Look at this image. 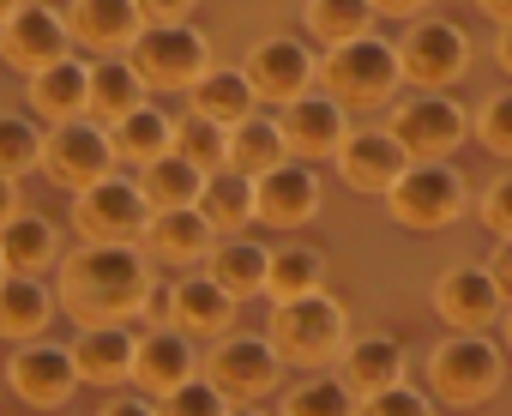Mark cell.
I'll list each match as a JSON object with an SVG mask.
<instances>
[{"label": "cell", "instance_id": "obj_12", "mask_svg": "<svg viewBox=\"0 0 512 416\" xmlns=\"http://www.w3.org/2000/svg\"><path fill=\"white\" fill-rule=\"evenodd\" d=\"M7 380L25 404L49 410V404H67L73 386H79V362H73V344H49V338H31L13 350L7 362Z\"/></svg>", "mask_w": 512, "mask_h": 416}, {"label": "cell", "instance_id": "obj_25", "mask_svg": "<svg viewBox=\"0 0 512 416\" xmlns=\"http://www.w3.org/2000/svg\"><path fill=\"white\" fill-rule=\"evenodd\" d=\"M73 362H79V380H97V386L127 380L133 374V332L121 320L115 326H85L73 338Z\"/></svg>", "mask_w": 512, "mask_h": 416}, {"label": "cell", "instance_id": "obj_43", "mask_svg": "<svg viewBox=\"0 0 512 416\" xmlns=\"http://www.w3.org/2000/svg\"><path fill=\"white\" fill-rule=\"evenodd\" d=\"M482 218H488V230H494L500 242L512 236V175H506V181H494V187L482 193Z\"/></svg>", "mask_w": 512, "mask_h": 416}, {"label": "cell", "instance_id": "obj_45", "mask_svg": "<svg viewBox=\"0 0 512 416\" xmlns=\"http://www.w3.org/2000/svg\"><path fill=\"white\" fill-rule=\"evenodd\" d=\"M488 272H494V284H500V296L512 302V236L494 248V260H488Z\"/></svg>", "mask_w": 512, "mask_h": 416}, {"label": "cell", "instance_id": "obj_36", "mask_svg": "<svg viewBox=\"0 0 512 416\" xmlns=\"http://www.w3.org/2000/svg\"><path fill=\"white\" fill-rule=\"evenodd\" d=\"M374 0H308V31L320 43H350V37H368L374 25Z\"/></svg>", "mask_w": 512, "mask_h": 416}, {"label": "cell", "instance_id": "obj_52", "mask_svg": "<svg viewBox=\"0 0 512 416\" xmlns=\"http://www.w3.org/2000/svg\"><path fill=\"white\" fill-rule=\"evenodd\" d=\"M13 7H19V0H0V25H7V13H13Z\"/></svg>", "mask_w": 512, "mask_h": 416}, {"label": "cell", "instance_id": "obj_11", "mask_svg": "<svg viewBox=\"0 0 512 416\" xmlns=\"http://www.w3.org/2000/svg\"><path fill=\"white\" fill-rule=\"evenodd\" d=\"M67 43H73L67 37V19L49 13V7H37V0H19V7L7 13V25H0V61L19 67L25 79L43 73L49 61H61Z\"/></svg>", "mask_w": 512, "mask_h": 416}, {"label": "cell", "instance_id": "obj_28", "mask_svg": "<svg viewBox=\"0 0 512 416\" xmlns=\"http://www.w3.org/2000/svg\"><path fill=\"white\" fill-rule=\"evenodd\" d=\"M187 91H193V115L223 121V127H235L241 115H253V97H260L241 67H205Z\"/></svg>", "mask_w": 512, "mask_h": 416}, {"label": "cell", "instance_id": "obj_17", "mask_svg": "<svg viewBox=\"0 0 512 416\" xmlns=\"http://www.w3.org/2000/svg\"><path fill=\"white\" fill-rule=\"evenodd\" d=\"M145 254L151 260H169V266H193L217 248V230L211 218L199 212V205H169V212H151L145 218Z\"/></svg>", "mask_w": 512, "mask_h": 416}, {"label": "cell", "instance_id": "obj_19", "mask_svg": "<svg viewBox=\"0 0 512 416\" xmlns=\"http://www.w3.org/2000/svg\"><path fill=\"white\" fill-rule=\"evenodd\" d=\"M193 374V338L181 332V326H151V332H139L133 338V386H145V392H169V386H181Z\"/></svg>", "mask_w": 512, "mask_h": 416}, {"label": "cell", "instance_id": "obj_51", "mask_svg": "<svg viewBox=\"0 0 512 416\" xmlns=\"http://www.w3.org/2000/svg\"><path fill=\"white\" fill-rule=\"evenodd\" d=\"M229 416H266V410H253V404H229Z\"/></svg>", "mask_w": 512, "mask_h": 416}, {"label": "cell", "instance_id": "obj_34", "mask_svg": "<svg viewBox=\"0 0 512 416\" xmlns=\"http://www.w3.org/2000/svg\"><path fill=\"white\" fill-rule=\"evenodd\" d=\"M284 157H290V145H284L278 121H266V115H241V121L229 127V163H235L241 175H266V169L284 163Z\"/></svg>", "mask_w": 512, "mask_h": 416}, {"label": "cell", "instance_id": "obj_39", "mask_svg": "<svg viewBox=\"0 0 512 416\" xmlns=\"http://www.w3.org/2000/svg\"><path fill=\"white\" fill-rule=\"evenodd\" d=\"M157 416H229V392L205 374H187L181 386H169L163 392V404H157Z\"/></svg>", "mask_w": 512, "mask_h": 416}, {"label": "cell", "instance_id": "obj_3", "mask_svg": "<svg viewBox=\"0 0 512 416\" xmlns=\"http://www.w3.org/2000/svg\"><path fill=\"white\" fill-rule=\"evenodd\" d=\"M320 79H326V91L338 97V103H362V109H374V103H386L392 91H398V79H404V67H398V43H386V37H350V43H332V55L320 61Z\"/></svg>", "mask_w": 512, "mask_h": 416}, {"label": "cell", "instance_id": "obj_6", "mask_svg": "<svg viewBox=\"0 0 512 416\" xmlns=\"http://www.w3.org/2000/svg\"><path fill=\"white\" fill-rule=\"evenodd\" d=\"M133 67L145 85H193L211 67V43L181 19V25H139V37L127 43Z\"/></svg>", "mask_w": 512, "mask_h": 416}, {"label": "cell", "instance_id": "obj_31", "mask_svg": "<svg viewBox=\"0 0 512 416\" xmlns=\"http://www.w3.org/2000/svg\"><path fill=\"white\" fill-rule=\"evenodd\" d=\"M109 139H115V157L151 163V157L175 151V121H169L157 103H139V109H127L121 121H109Z\"/></svg>", "mask_w": 512, "mask_h": 416}, {"label": "cell", "instance_id": "obj_13", "mask_svg": "<svg viewBox=\"0 0 512 416\" xmlns=\"http://www.w3.org/2000/svg\"><path fill=\"white\" fill-rule=\"evenodd\" d=\"M278 133L296 157H338V145L350 139V121L332 91H302V97L278 103Z\"/></svg>", "mask_w": 512, "mask_h": 416}, {"label": "cell", "instance_id": "obj_49", "mask_svg": "<svg viewBox=\"0 0 512 416\" xmlns=\"http://www.w3.org/2000/svg\"><path fill=\"white\" fill-rule=\"evenodd\" d=\"M476 7H482L488 19H500V25H512V0H476Z\"/></svg>", "mask_w": 512, "mask_h": 416}, {"label": "cell", "instance_id": "obj_26", "mask_svg": "<svg viewBox=\"0 0 512 416\" xmlns=\"http://www.w3.org/2000/svg\"><path fill=\"white\" fill-rule=\"evenodd\" d=\"M55 314L49 284H37V272H7L0 278V338H37Z\"/></svg>", "mask_w": 512, "mask_h": 416}, {"label": "cell", "instance_id": "obj_32", "mask_svg": "<svg viewBox=\"0 0 512 416\" xmlns=\"http://www.w3.org/2000/svg\"><path fill=\"white\" fill-rule=\"evenodd\" d=\"M145 103V79H139V67L133 61H97L91 67V121H121L127 109H139Z\"/></svg>", "mask_w": 512, "mask_h": 416}, {"label": "cell", "instance_id": "obj_47", "mask_svg": "<svg viewBox=\"0 0 512 416\" xmlns=\"http://www.w3.org/2000/svg\"><path fill=\"white\" fill-rule=\"evenodd\" d=\"M19 212V193H13V175H0V224Z\"/></svg>", "mask_w": 512, "mask_h": 416}, {"label": "cell", "instance_id": "obj_35", "mask_svg": "<svg viewBox=\"0 0 512 416\" xmlns=\"http://www.w3.org/2000/svg\"><path fill=\"white\" fill-rule=\"evenodd\" d=\"M320 284H326V254H320V248H302V242L272 248V266H266V296H272V302L308 296V290H320Z\"/></svg>", "mask_w": 512, "mask_h": 416}, {"label": "cell", "instance_id": "obj_23", "mask_svg": "<svg viewBox=\"0 0 512 416\" xmlns=\"http://www.w3.org/2000/svg\"><path fill=\"white\" fill-rule=\"evenodd\" d=\"M229 320H235V296L205 272H193V278H181L175 284V308H169V326H181L187 338H211V332H229Z\"/></svg>", "mask_w": 512, "mask_h": 416}, {"label": "cell", "instance_id": "obj_41", "mask_svg": "<svg viewBox=\"0 0 512 416\" xmlns=\"http://www.w3.org/2000/svg\"><path fill=\"white\" fill-rule=\"evenodd\" d=\"M356 416H434V404H428V392H416V386L392 380V386H380V392L356 398Z\"/></svg>", "mask_w": 512, "mask_h": 416}, {"label": "cell", "instance_id": "obj_8", "mask_svg": "<svg viewBox=\"0 0 512 416\" xmlns=\"http://www.w3.org/2000/svg\"><path fill=\"white\" fill-rule=\"evenodd\" d=\"M398 67L410 85L422 91H446L464 67H470V37L452 25V19H416L398 43Z\"/></svg>", "mask_w": 512, "mask_h": 416}, {"label": "cell", "instance_id": "obj_9", "mask_svg": "<svg viewBox=\"0 0 512 416\" xmlns=\"http://www.w3.org/2000/svg\"><path fill=\"white\" fill-rule=\"evenodd\" d=\"M470 115L458 109V97H440V91H422V97H404L392 109V139L410 151V157H446L458 139H464Z\"/></svg>", "mask_w": 512, "mask_h": 416}, {"label": "cell", "instance_id": "obj_42", "mask_svg": "<svg viewBox=\"0 0 512 416\" xmlns=\"http://www.w3.org/2000/svg\"><path fill=\"white\" fill-rule=\"evenodd\" d=\"M476 133H482V145H488V151L512 157V91H494V97L482 103V115H476Z\"/></svg>", "mask_w": 512, "mask_h": 416}, {"label": "cell", "instance_id": "obj_53", "mask_svg": "<svg viewBox=\"0 0 512 416\" xmlns=\"http://www.w3.org/2000/svg\"><path fill=\"white\" fill-rule=\"evenodd\" d=\"M506 344H512V314H506Z\"/></svg>", "mask_w": 512, "mask_h": 416}, {"label": "cell", "instance_id": "obj_2", "mask_svg": "<svg viewBox=\"0 0 512 416\" xmlns=\"http://www.w3.org/2000/svg\"><path fill=\"white\" fill-rule=\"evenodd\" d=\"M266 338L278 344V356L302 362V368H320V362H338L344 344H350V314L338 296L326 290H308V296H290L272 308V326Z\"/></svg>", "mask_w": 512, "mask_h": 416}, {"label": "cell", "instance_id": "obj_5", "mask_svg": "<svg viewBox=\"0 0 512 416\" xmlns=\"http://www.w3.org/2000/svg\"><path fill=\"white\" fill-rule=\"evenodd\" d=\"M428 386L446 404H482V398H494V386H500V350H494V338H482V332L440 338L434 356H428Z\"/></svg>", "mask_w": 512, "mask_h": 416}, {"label": "cell", "instance_id": "obj_44", "mask_svg": "<svg viewBox=\"0 0 512 416\" xmlns=\"http://www.w3.org/2000/svg\"><path fill=\"white\" fill-rule=\"evenodd\" d=\"M133 7H139L145 25H181V19L199 7V0H133Z\"/></svg>", "mask_w": 512, "mask_h": 416}, {"label": "cell", "instance_id": "obj_30", "mask_svg": "<svg viewBox=\"0 0 512 416\" xmlns=\"http://www.w3.org/2000/svg\"><path fill=\"white\" fill-rule=\"evenodd\" d=\"M211 278L241 302V296H260L266 290V266H272V248L266 242H247V236H235V242H217L211 254Z\"/></svg>", "mask_w": 512, "mask_h": 416}, {"label": "cell", "instance_id": "obj_37", "mask_svg": "<svg viewBox=\"0 0 512 416\" xmlns=\"http://www.w3.org/2000/svg\"><path fill=\"white\" fill-rule=\"evenodd\" d=\"M175 151L211 175V169L229 163V127L223 121H205V115H187V121H175Z\"/></svg>", "mask_w": 512, "mask_h": 416}, {"label": "cell", "instance_id": "obj_7", "mask_svg": "<svg viewBox=\"0 0 512 416\" xmlns=\"http://www.w3.org/2000/svg\"><path fill=\"white\" fill-rule=\"evenodd\" d=\"M151 218V205L139 193V181L127 175H97L91 187H79V205H73V224L85 230V242H133Z\"/></svg>", "mask_w": 512, "mask_h": 416}, {"label": "cell", "instance_id": "obj_33", "mask_svg": "<svg viewBox=\"0 0 512 416\" xmlns=\"http://www.w3.org/2000/svg\"><path fill=\"white\" fill-rule=\"evenodd\" d=\"M199 212L211 218V230H241L253 218V175H241L235 163L211 169L205 175V193H199Z\"/></svg>", "mask_w": 512, "mask_h": 416}, {"label": "cell", "instance_id": "obj_29", "mask_svg": "<svg viewBox=\"0 0 512 416\" xmlns=\"http://www.w3.org/2000/svg\"><path fill=\"white\" fill-rule=\"evenodd\" d=\"M55 254H61V230L49 218L13 212L7 224H0V260H7V272H43Z\"/></svg>", "mask_w": 512, "mask_h": 416}, {"label": "cell", "instance_id": "obj_50", "mask_svg": "<svg viewBox=\"0 0 512 416\" xmlns=\"http://www.w3.org/2000/svg\"><path fill=\"white\" fill-rule=\"evenodd\" d=\"M500 67L512 73V25H500Z\"/></svg>", "mask_w": 512, "mask_h": 416}, {"label": "cell", "instance_id": "obj_20", "mask_svg": "<svg viewBox=\"0 0 512 416\" xmlns=\"http://www.w3.org/2000/svg\"><path fill=\"white\" fill-rule=\"evenodd\" d=\"M338 169H344L350 187H362V193H386V187L410 169V151H404L392 133H350V139L338 145Z\"/></svg>", "mask_w": 512, "mask_h": 416}, {"label": "cell", "instance_id": "obj_18", "mask_svg": "<svg viewBox=\"0 0 512 416\" xmlns=\"http://www.w3.org/2000/svg\"><path fill=\"white\" fill-rule=\"evenodd\" d=\"M241 73L253 79V91H260V97L290 103V97H302V91L314 85V55H308L296 37H266L260 49L247 55V67H241Z\"/></svg>", "mask_w": 512, "mask_h": 416}, {"label": "cell", "instance_id": "obj_54", "mask_svg": "<svg viewBox=\"0 0 512 416\" xmlns=\"http://www.w3.org/2000/svg\"><path fill=\"white\" fill-rule=\"evenodd\" d=\"M0 278H7V260H0Z\"/></svg>", "mask_w": 512, "mask_h": 416}, {"label": "cell", "instance_id": "obj_46", "mask_svg": "<svg viewBox=\"0 0 512 416\" xmlns=\"http://www.w3.org/2000/svg\"><path fill=\"white\" fill-rule=\"evenodd\" d=\"M97 416H157V404H145V398H115V404H103Z\"/></svg>", "mask_w": 512, "mask_h": 416}, {"label": "cell", "instance_id": "obj_48", "mask_svg": "<svg viewBox=\"0 0 512 416\" xmlns=\"http://www.w3.org/2000/svg\"><path fill=\"white\" fill-rule=\"evenodd\" d=\"M422 7H428V0H374V13H392V19L398 13H422Z\"/></svg>", "mask_w": 512, "mask_h": 416}, {"label": "cell", "instance_id": "obj_16", "mask_svg": "<svg viewBox=\"0 0 512 416\" xmlns=\"http://www.w3.org/2000/svg\"><path fill=\"white\" fill-rule=\"evenodd\" d=\"M434 308L446 314L452 332H482V326L506 308V296H500V284H494L488 266H452V272H440V284H434Z\"/></svg>", "mask_w": 512, "mask_h": 416}, {"label": "cell", "instance_id": "obj_10", "mask_svg": "<svg viewBox=\"0 0 512 416\" xmlns=\"http://www.w3.org/2000/svg\"><path fill=\"white\" fill-rule=\"evenodd\" d=\"M43 163H49V175L73 181V187H91L97 175H109V163H115V139H109L103 121L73 115V121H55V127H49V139H43Z\"/></svg>", "mask_w": 512, "mask_h": 416}, {"label": "cell", "instance_id": "obj_14", "mask_svg": "<svg viewBox=\"0 0 512 416\" xmlns=\"http://www.w3.org/2000/svg\"><path fill=\"white\" fill-rule=\"evenodd\" d=\"M278 368H284V356H278V344L266 332H229L211 350V380L229 398H260V392H272L278 386Z\"/></svg>", "mask_w": 512, "mask_h": 416}, {"label": "cell", "instance_id": "obj_24", "mask_svg": "<svg viewBox=\"0 0 512 416\" xmlns=\"http://www.w3.org/2000/svg\"><path fill=\"white\" fill-rule=\"evenodd\" d=\"M31 103H37L49 121L91 115V67H85L79 55H61V61H49L43 73H31Z\"/></svg>", "mask_w": 512, "mask_h": 416}, {"label": "cell", "instance_id": "obj_27", "mask_svg": "<svg viewBox=\"0 0 512 416\" xmlns=\"http://www.w3.org/2000/svg\"><path fill=\"white\" fill-rule=\"evenodd\" d=\"M139 193H145L151 212H169V205H199V193H205V169L187 163L181 151H163V157L139 163Z\"/></svg>", "mask_w": 512, "mask_h": 416}, {"label": "cell", "instance_id": "obj_21", "mask_svg": "<svg viewBox=\"0 0 512 416\" xmlns=\"http://www.w3.org/2000/svg\"><path fill=\"white\" fill-rule=\"evenodd\" d=\"M61 19H67V37L85 49H127L145 25L133 0H73Z\"/></svg>", "mask_w": 512, "mask_h": 416}, {"label": "cell", "instance_id": "obj_1", "mask_svg": "<svg viewBox=\"0 0 512 416\" xmlns=\"http://www.w3.org/2000/svg\"><path fill=\"white\" fill-rule=\"evenodd\" d=\"M151 266L133 242H85L61 266V302L79 326H115L145 308Z\"/></svg>", "mask_w": 512, "mask_h": 416}, {"label": "cell", "instance_id": "obj_4", "mask_svg": "<svg viewBox=\"0 0 512 416\" xmlns=\"http://www.w3.org/2000/svg\"><path fill=\"white\" fill-rule=\"evenodd\" d=\"M464 175L446 163V157H410V169L386 187V205L392 218L410 224V230H440L464 212Z\"/></svg>", "mask_w": 512, "mask_h": 416}, {"label": "cell", "instance_id": "obj_22", "mask_svg": "<svg viewBox=\"0 0 512 416\" xmlns=\"http://www.w3.org/2000/svg\"><path fill=\"white\" fill-rule=\"evenodd\" d=\"M338 362H344V368H338V380H344L356 398H368V392H380V386L404 380V368H410L404 344H398V338H386V332H374V338H350Z\"/></svg>", "mask_w": 512, "mask_h": 416}, {"label": "cell", "instance_id": "obj_40", "mask_svg": "<svg viewBox=\"0 0 512 416\" xmlns=\"http://www.w3.org/2000/svg\"><path fill=\"white\" fill-rule=\"evenodd\" d=\"M43 163V133L25 115H0V175H25Z\"/></svg>", "mask_w": 512, "mask_h": 416}, {"label": "cell", "instance_id": "obj_15", "mask_svg": "<svg viewBox=\"0 0 512 416\" xmlns=\"http://www.w3.org/2000/svg\"><path fill=\"white\" fill-rule=\"evenodd\" d=\"M314 205H320V181H314V169L296 163V157L272 163L266 175H253V218H260V224L290 230V224L314 218Z\"/></svg>", "mask_w": 512, "mask_h": 416}, {"label": "cell", "instance_id": "obj_38", "mask_svg": "<svg viewBox=\"0 0 512 416\" xmlns=\"http://www.w3.org/2000/svg\"><path fill=\"white\" fill-rule=\"evenodd\" d=\"M284 416H356V392L344 380H302L290 398H284Z\"/></svg>", "mask_w": 512, "mask_h": 416}]
</instances>
